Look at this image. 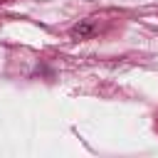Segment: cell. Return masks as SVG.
Masks as SVG:
<instances>
[{"label": "cell", "mask_w": 158, "mask_h": 158, "mask_svg": "<svg viewBox=\"0 0 158 158\" xmlns=\"http://www.w3.org/2000/svg\"><path fill=\"white\" fill-rule=\"evenodd\" d=\"M96 35V25H94V20H81L79 25H74L72 30H69V37L72 40H89V37H94Z\"/></svg>", "instance_id": "obj_1"}, {"label": "cell", "mask_w": 158, "mask_h": 158, "mask_svg": "<svg viewBox=\"0 0 158 158\" xmlns=\"http://www.w3.org/2000/svg\"><path fill=\"white\" fill-rule=\"evenodd\" d=\"M0 2H2V0H0Z\"/></svg>", "instance_id": "obj_2"}]
</instances>
